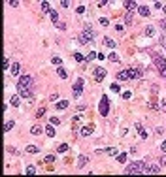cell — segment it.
<instances>
[{
  "instance_id": "27",
  "label": "cell",
  "mask_w": 166,
  "mask_h": 177,
  "mask_svg": "<svg viewBox=\"0 0 166 177\" xmlns=\"http://www.w3.org/2000/svg\"><path fill=\"white\" fill-rule=\"evenodd\" d=\"M127 153H119V155H117V162H119V164H125V162H127Z\"/></svg>"
},
{
  "instance_id": "37",
  "label": "cell",
  "mask_w": 166,
  "mask_h": 177,
  "mask_svg": "<svg viewBox=\"0 0 166 177\" xmlns=\"http://www.w3.org/2000/svg\"><path fill=\"white\" fill-rule=\"evenodd\" d=\"M51 62H53L55 66H61V64H62V58H61V57H53V58H51Z\"/></svg>"
},
{
  "instance_id": "45",
  "label": "cell",
  "mask_w": 166,
  "mask_h": 177,
  "mask_svg": "<svg viewBox=\"0 0 166 177\" xmlns=\"http://www.w3.org/2000/svg\"><path fill=\"white\" fill-rule=\"evenodd\" d=\"M160 111H166V100L160 102Z\"/></svg>"
},
{
  "instance_id": "28",
  "label": "cell",
  "mask_w": 166,
  "mask_h": 177,
  "mask_svg": "<svg viewBox=\"0 0 166 177\" xmlns=\"http://www.w3.org/2000/svg\"><path fill=\"white\" fill-rule=\"evenodd\" d=\"M13 126H15V121H8L6 124H4V132H10Z\"/></svg>"
},
{
  "instance_id": "32",
  "label": "cell",
  "mask_w": 166,
  "mask_h": 177,
  "mask_svg": "<svg viewBox=\"0 0 166 177\" xmlns=\"http://www.w3.org/2000/svg\"><path fill=\"white\" fill-rule=\"evenodd\" d=\"M68 149H70V147H68V143H61L57 151H59V153H66V151H68Z\"/></svg>"
},
{
  "instance_id": "12",
  "label": "cell",
  "mask_w": 166,
  "mask_h": 177,
  "mask_svg": "<svg viewBox=\"0 0 166 177\" xmlns=\"http://www.w3.org/2000/svg\"><path fill=\"white\" fill-rule=\"evenodd\" d=\"M87 162H89V156H87V155H81V156L78 158V164H76V166H78V170H83Z\"/></svg>"
},
{
  "instance_id": "49",
  "label": "cell",
  "mask_w": 166,
  "mask_h": 177,
  "mask_svg": "<svg viewBox=\"0 0 166 177\" xmlns=\"http://www.w3.org/2000/svg\"><path fill=\"white\" fill-rule=\"evenodd\" d=\"M51 100H53V102H55V100L59 102V94H57V92H55V94H51Z\"/></svg>"
},
{
  "instance_id": "18",
  "label": "cell",
  "mask_w": 166,
  "mask_h": 177,
  "mask_svg": "<svg viewBox=\"0 0 166 177\" xmlns=\"http://www.w3.org/2000/svg\"><path fill=\"white\" fill-rule=\"evenodd\" d=\"M57 75H59L61 79H66V77H68V72H66L62 66H59V68H57Z\"/></svg>"
},
{
  "instance_id": "14",
  "label": "cell",
  "mask_w": 166,
  "mask_h": 177,
  "mask_svg": "<svg viewBox=\"0 0 166 177\" xmlns=\"http://www.w3.org/2000/svg\"><path fill=\"white\" fill-rule=\"evenodd\" d=\"M136 130H138V134H140V138H142V139H147V136H149V134H147V130L143 128L140 122H136Z\"/></svg>"
},
{
  "instance_id": "8",
  "label": "cell",
  "mask_w": 166,
  "mask_h": 177,
  "mask_svg": "<svg viewBox=\"0 0 166 177\" xmlns=\"http://www.w3.org/2000/svg\"><path fill=\"white\" fill-rule=\"evenodd\" d=\"M93 132H95V124H93V122H91V124H85L83 128L79 130V134H81L83 138H87V136H91Z\"/></svg>"
},
{
  "instance_id": "30",
  "label": "cell",
  "mask_w": 166,
  "mask_h": 177,
  "mask_svg": "<svg viewBox=\"0 0 166 177\" xmlns=\"http://www.w3.org/2000/svg\"><path fill=\"white\" fill-rule=\"evenodd\" d=\"M49 17H51L53 23H59V13H57L55 10H51V13H49Z\"/></svg>"
},
{
  "instance_id": "6",
  "label": "cell",
  "mask_w": 166,
  "mask_h": 177,
  "mask_svg": "<svg viewBox=\"0 0 166 177\" xmlns=\"http://www.w3.org/2000/svg\"><path fill=\"white\" fill-rule=\"evenodd\" d=\"M98 111H100V115H102V117H106L108 113H110V100H108L106 94L100 98V104H98Z\"/></svg>"
},
{
  "instance_id": "42",
  "label": "cell",
  "mask_w": 166,
  "mask_h": 177,
  "mask_svg": "<svg viewBox=\"0 0 166 177\" xmlns=\"http://www.w3.org/2000/svg\"><path fill=\"white\" fill-rule=\"evenodd\" d=\"M130 96H132V92H130V90H125V92H123V98H125V100H128Z\"/></svg>"
},
{
  "instance_id": "40",
  "label": "cell",
  "mask_w": 166,
  "mask_h": 177,
  "mask_svg": "<svg viewBox=\"0 0 166 177\" xmlns=\"http://www.w3.org/2000/svg\"><path fill=\"white\" fill-rule=\"evenodd\" d=\"M74 58H76L78 62H83V60H85V57L81 55V53H74Z\"/></svg>"
},
{
  "instance_id": "33",
  "label": "cell",
  "mask_w": 166,
  "mask_h": 177,
  "mask_svg": "<svg viewBox=\"0 0 166 177\" xmlns=\"http://www.w3.org/2000/svg\"><path fill=\"white\" fill-rule=\"evenodd\" d=\"M110 90H111V92H121V87H119L117 83H111L110 85Z\"/></svg>"
},
{
  "instance_id": "26",
  "label": "cell",
  "mask_w": 166,
  "mask_h": 177,
  "mask_svg": "<svg viewBox=\"0 0 166 177\" xmlns=\"http://www.w3.org/2000/svg\"><path fill=\"white\" fill-rule=\"evenodd\" d=\"M42 162H46V164H51V162H55V155H47L43 160H40L38 164H42Z\"/></svg>"
},
{
  "instance_id": "3",
  "label": "cell",
  "mask_w": 166,
  "mask_h": 177,
  "mask_svg": "<svg viewBox=\"0 0 166 177\" xmlns=\"http://www.w3.org/2000/svg\"><path fill=\"white\" fill-rule=\"evenodd\" d=\"M145 171V162L143 160H136V162H130V166H127L125 168V173H128V175H140Z\"/></svg>"
},
{
  "instance_id": "24",
  "label": "cell",
  "mask_w": 166,
  "mask_h": 177,
  "mask_svg": "<svg viewBox=\"0 0 166 177\" xmlns=\"http://www.w3.org/2000/svg\"><path fill=\"white\" fill-rule=\"evenodd\" d=\"M40 8H42V13H51V6H49V2H42V4H40Z\"/></svg>"
},
{
  "instance_id": "22",
  "label": "cell",
  "mask_w": 166,
  "mask_h": 177,
  "mask_svg": "<svg viewBox=\"0 0 166 177\" xmlns=\"http://www.w3.org/2000/svg\"><path fill=\"white\" fill-rule=\"evenodd\" d=\"M26 175H36V173H38V168H36L34 164H30V166H26Z\"/></svg>"
},
{
  "instance_id": "38",
  "label": "cell",
  "mask_w": 166,
  "mask_h": 177,
  "mask_svg": "<svg viewBox=\"0 0 166 177\" xmlns=\"http://www.w3.org/2000/svg\"><path fill=\"white\" fill-rule=\"evenodd\" d=\"M2 68H4V70H8V68H10V58H8V57H4V60H2Z\"/></svg>"
},
{
  "instance_id": "23",
  "label": "cell",
  "mask_w": 166,
  "mask_h": 177,
  "mask_svg": "<svg viewBox=\"0 0 166 177\" xmlns=\"http://www.w3.org/2000/svg\"><path fill=\"white\" fill-rule=\"evenodd\" d=\"M102 42H104V45H106V47H111V49H113L115 45H117V43H115V42H113V40H111V38H108V36H106L104 40H102Z\"/></svg>"
},
{
  "instance_id": "7",
  "label": "cell",
  "mask_w": 166,
  "mask_h": 177,
  "mask_svg": "<svg viewBox=\"0 0 166 177\" xmlns=\"http://www.w3.org/2000/svg\"><path fill=\"white\" fill-rule=\"evenodd\" d=\"M83 85H85L83 77H79V79L74 83V98H79V96L83 94Z\"/></svg>"
},
{
  "instance_id": "20",
  "label": "cell",
  "mask_w": 166,
  "mask_h": 177,
  "mask_svg": "<svg viewBox=\"0 0 166 177\" xmlns=\"http://www.w3.org/2000/svg\"><path fill=\"white\" fill-rule=\"evenodd\" d=\"M19 100H21V96H19V94H13V96L10 98V104H11L13 107H19Z\"/></svg>"
},
{
  "instance_id": "10",
  "label": "cell",
  "mask_w": 166,
  "mask_h": 177,
  "mask_svg": "<svg viewBox=\"0 0 166 177\" xmlns=\"http://www.w3.org/2000/svg\"><path fill=\"white\" fill-rule=\"evenodd\" d=\"M106 74H108V72L104 70V68H100V66L95 68V79H96V81H102V79L106 77Z\"/></svg>"
},
{
  "instance_id": "2",
  "label": "cell",
  "mask_w": 166,
  "mask_h": 177,
  "mask_svg": "<svg viewBox=\"0 0 166 177\" xmlns=\"http://www.w3.org/2000/svg\"><path fill=\"white\" fill-rule=\"evenodd\" d=\"M142 77V68H125L117 74V81H128Z\"/></svg>"
},
{
  "instance_id": "48",
  "label": "cell",
  "mask_w": 166,
  "mask_h": 177,
  "mask_svg": "<svg viewBox=\"0 0 166 177\" xmlns=\"http://www.w3.org/2000/svg\"><path fill=\"white\" fill-rule=\"evenodd\" d=\"M159 164H160V168H162V166H166V156H162V158H160V162H159Z\"/></svg>"
},
{
  "instance_id": "9",
  "label": "cell",
  "mask_w": 166,
  "mask_h": 177,
  "mask_svg": "<svg viewBox=\"0 0 166 177\" xmlns=\"http://www.w3.org/2000/svg\"><path fill=\"white\" fill-rule=\"evenodd\" d=\"M143 173H151V175L160 173V166H157V164H145V171H143Z\"/></svg>"
},
{
  "instance_id": "11",
  "label": "cell",
  "mask_w": 166,
  "mask_h": 177,
  "mask_svg": "<svg viewBox=\"0 0 166 177\" xmlns=\"http://www.w3.org/2000/svg\"><path fill=\"white\" fill-rule=\"evenodd\" d=\"M19 72H21V64H19V62H13L11 68H10V75L17 77V75H19Z\"/></svg>"
},
{
  "instance_id": "29",
  "label": "cell",
  "mask_w": 166,
  "mask_h": 177,
  "mask_svg": "<svg viewBox=\"0 0 166 177\" xmlns=\"http://www.w3.org/2000/svg\"><path fill=\"white\" fill-rule=\"evenodd\" d=\"M38 151H40V149L36 147V145H28V147H26V153H30V155H36Z\"/></svg>"
},
{
  "instance_id": "15",
  "label": "cell",
  "mask_w": 166,
  "mask_h": 177,
  "mask_svg": "<svg viewBox=\"0 0 166 177\" xmlns=\"http://www.w3.org/2000/svg\"><path fill=\"white\" fill-rule=\"evenodd\" d=\"M123 6L127 8V10L130 11V13H132V11H134V10L138 8V4H136V2H132V0H127V2H123Z\"/></svg>"
},
{
  "instance_id": "1",
  "label": "cell",
  "mask_w": 166,
  "mask_h": 177,
  "mask_svg": "<svg viewBox=\"0 0 166 177\" xmlns=\"http://www.w3.org/2000/svg\"><path fill=\"white\" fill-rule=\"evenodd\" d=\"M17 94L21 98H32V77L30 75H21L17 81Z\"/></svg>"
},
{
  "instance_id": "34",
  "label": "cell",
  "mask_w": 166,
  "mask_h": 177,
  "mask_svg": "<svg viewBox=\"0 0 166 177\" xmlns=\"http://www.w3.org/2000/svg\"><path fill=\"white\" fill-rule=\"evenodd\" d=\"M43 115H46V107H40V109L36 111V119H42Z\"/></svg>"
},
{
  "instance_id": "36",
  "label": "cell",
  "mask_w": 166,
  "mask_h": 177,
  "mask_svg": "<svg viewBox=\"0 0 166 177\" xmlns=\"http://www.w3.org/2000/svg\"><path fill=\"white\" fill-rule=\"evenodd\" d=\"M108 58H110V60H111V62H119V60H121V58H119V55H117V53H111V55H110V57H108Z\"/></svg>"
},
{
  "instance_id": "31",
  "label": "cell",
  "mask_w": 166,
  "mask_h": 177,
  "mask_svg": "<svg viewBox=\"0 0 166 177\" xmlns=\"http://www.w3.org/2000/svg\"><path fill=\"white\" fill-rule=\"evenodd\" d=\"M95 58H98V53H95V51H91L87 57H85V60H95Z\"/></svg>"
},
{
  "instance_id": "13",
  "label": "cell",
  "mask_w": 166,
  "mask_h": 177,
  "mask_svg": "<svg viewBox=\"0 0 166 177\" xmlns=\"http://www.w3.org/2000/svg\"><path fill=\"white\" fill-rule=\"evenodd\" d=\"M42 132H46V128H43L42 124H34L32 128H30V134H32V136H40Z\"/></svg>"
},
{
  "instance_id": "21",
  "label": "cell",
  "mask_w": 166,
  "mask_h": 177,
  "mask_svg": "<svg viewBox=\"0 0 166 177\" xmlns=\"http://www.w3.org/2000/svg\"><path fill=\"white\" fill-rule=\"evenodd\" d=\"M46 134L49 136V138H55V134H57V132H55V128H53V124H51V122H49V124L46 126Z\"/></svg>"
},
{
  "instance_id": "19",
  "label": "cell",
  "mask_w": 166,
  "mask_h": 177,
  "mask_svg": "<svg viewBox=\"0 0 166 177\" xmlns=\"http://www.w3.org/2000/svg\"><path fill=\"white\" fill-rule=\"evenodd\" d=\"M104 153H106V155H110V156H117V155H119V151H117L115 147H106Z\"/></svg>"
},
{
  "instance_id": "25",
  "label": "cell",
  "mask_w": 166,
  "mask_h": 177,
  "mask_svg": "<svg viewBox=\"0 0 166 177\" xmlns=\"http://www.w3.org/2000/svg\"><path fill=\"white\" fill-rule=\"evenodd\" d=\"M147 36V38H153L155 36V26H145V32H143Z\"/></svg>"
},
{
  "instance_id": "47",
  "label": "cell",
  "mask_w": 166,
  "mask_h": 177,
  "mask_svg": "<svg viewBox=\"0 0 166 177\" xmlns=\"http://www.w3.org/2000/svg\"><path fill=\"white\" fill-rule=\"evenodd\" d=\"M160 151H162V153H166V139H164L162 143H160Z\"/></svg>"
},
{
  "instance_id": "35",
  "label": "cell",
  "mask_w": 166,
  "mask_h": 177,
  "mask_svg": "<svg viewBox=\"0 0 166 177\" xmlns=\"http://www.w3.org/2000/svg\"><path fill=\"white\" fill-rule=\"evenodd\" d=\"M49 122H51L53 126H57V124H61V119H59V117H55V115H53L51 119H49Z\"/></svg>"
},
{
  "instance_id": "16",
  "label": "cell",
  "mask_w": 166,
  "mask_h": 177,
  "mask_svg": "<svg viewBox=\"0 0 166 177\" xmlns=\"http://www.w3.org/2000/svg\"><path fill=\"white\" fill-rule=\"evenodd\" d=\"M138 13H140L142 17H149L151 15V11H149V8H147V6H138Z\"/></svg>"
},
{
  "instance_id": "46",
  "label": "cell",
  "mask_w": 166,
  "mask_h": 177,
  "mask_svg": "<svg viewBox=\"0 0 166 177\" xmlns=\"http://www.w3.org/2000/svg\"><path fill=\"white\" fill-rule=\"evenodd\" d=\"M76 13H79V15H81V13H85V8H83V6H79L78 10H76Z\"/></svg>"
},
{
  "instance_id": "5",
  "label": "cell",
  "mask_w": 166,
  "mask_h": 177,
  "mask_svg": "<svg viewBox=\"0 0 166 177\" xmlns=\"http://www.w3.org/2000/svg\"><path fill=\"white\" fill-rule=\"evenodd\" d=\"M153 62H155L157 70H159V74L162 75V79H166V58L162 55H159V53H153Z\"/></svg>"
},
{
  "instance_id": "17",
  "label": "cell",
  "mask_w": 166,
  "mask_h": 177,
  "mask_svg": "<svg viewBox=\"0 0 166 177\" xmlns=\"http://www.w3.org/2000/svg\"><path fill=\"white\" fill-rule=\"evenodd\" d=\"M68 100H59V102H57L55 104V107H57V109H66V107H68Z\"/></svg>"
},
{
  "instance_id": "4",
  "label": "cell",
  "mask_w": 166,
  "mask_h": 177,
  "mask_svg": "<svg viewBox=\"0 0 166 177\" xmlns=\"http://www.w3.org/2000/svg\"><path fill=\"white\" fill-rule=\"evenodd\" d=\"M95 38H96V32L93 30V26H91V25H87V26L83 28L81 36H79V42H81L83 45H89V43H91Z\"/></svg>"
},
{
  "instance_id": "43",
  "label": "cell",
  "mask_w": 166,
  "mask_h": 177,
  "mask_svg": "<svg viewBox=\"0 0 166 177\" xmlns=\"http://www.w3.org/2000/svg\"><path fill=\"white\" fill-rule=\"evenodd\" d=\"M8 153H11V155H17V149H15V147H8Z\"/></svg>"
},
{
  "instance_id": "44",
  "label": "cell",
  "mask_w": 166,
  "mask_h": 177,
  "mask_svg": "<svg viewBox=\"0 0 166 177\" xmlns=\"http://www.w3.org/2000/svg\"><path fill=\"white\" fill-rule=\"evenodd\" d=\"M79 121H81V117L76 115V117H74V126H78V122H79Z\"/></svg>"
},
{
  "instance_id": "39",
  "label": "cell",
  "mask_w": 166,
  "mask_h": 177,
  "mask_svg": "<svg viewBox=\"0 0 166 177\" xmlns=\"http://www.w3.org/2000/svg\"><path fill=\"white\" fill-rule=\"evenodd\" d=\"M125 23H127V25H132V13H130V11L125 15Z\"/></svg>"
},
{
  "instance_id": "50",
  "label": "cell",
  "mask_w": 166,
  "mask_h": 177,
  "mask_svg": "<svg viewBox=\"0 0 166 177\" xmlns=\"http://www.w3.org/2000/svg\"><path fill=\"white\" fill-rule=\"evenodd\" d=\"M115 28H117L119 32H123V30H125V26H123V25H115Z\"/></svg>"
},
{
  "instance_id": "41",
  "label": "cell",
  "mask_w": 166,
  "mask_h": 177,
  "mask_svg": "<svg viewBox=\"0 0 166 177\" xmlns=\"http://www.w3.org/2000/svg\"><path fill=\"white\" fill-rule=\"evenodd\" d=\"M98 21H100V25H102V26H108V25H110V21H108L106 17H100Z\"/></svg>"
}]
</instances>
